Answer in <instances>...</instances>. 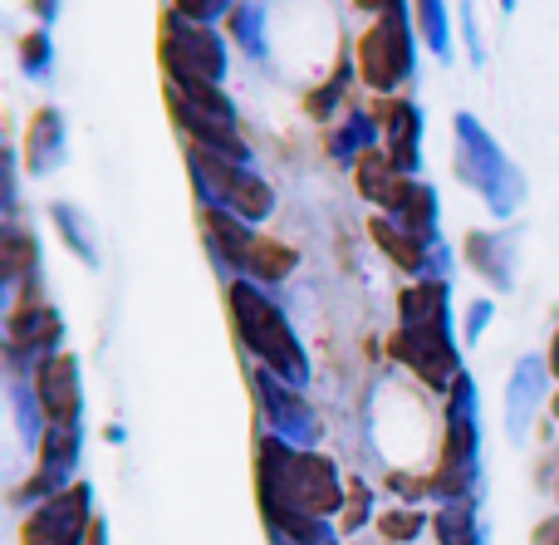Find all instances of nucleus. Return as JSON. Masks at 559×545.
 <instances>
[{
  "instance_id": "obj_16",
  "label": "nucleus",
  "mask_w": 559,
  "mask_h": 545,
  "mask_svg": "<svg viewBox=\"0 0 559 545\" xmlns=\"http://www.w3.org/2000/svg\"><path fill=\"white\" fill-rule=\"evenodd\" d=\"M348 84H354V59H338V69L324 79V84L314 88V94L305 98V108H309V118H334V114H344V94H348Z\"/></svg>"
},
{
  "instance_id": "obj_13",
  "label": "nucleus",
  "mask_w": 559,
  "mask_h": 545,
  "mask_svg": "<svg viewBox=\"0 0 559 545\" xmlns=\"http://www.w3.org/2000/svg\"><path fill=\"white\" fill-rule=\"evenodd\" d=\"M226 35L251 59H265V5L261 0H241V5L226 15Z\"/></svg>"
},
{
  "instance_id": "obj_10",
  "label": "nucleus",
  "mask_w": 559,
  "mask_h": 545,
  "mask_svg": "<svg viewBox=\"0 0 559 545\" xmlns=\"http://www.w3.org/2000/svg\"><path fill=\"white\" fill-rule=\"evenodd\" d=\"M373 138H378V118L368 114V108H344L338 123L329 128V153H334L338 163H358V157L373 147Z\"/></svg>"
},
{
  "instance_id": "obj_2",
  "label": "nucleus",
  "mask_w": 559,
  "mask_h": 545,
  "mask_svg": "<svg viewBox=\"0 0 559 545\" xmlns=\"http://www.w3.org/2000/svg\"><path fill=\"white\" fill-rule=\"evenodd\" d=\"M163 74L167 79H212L226 84V39L212 25H197V20L167 10L163 15Z\"/></svg>"
},
{
  "instance_id": "obj_4",
  "label": "nucleus",
  "mask_w": 559,
  "mask_h": 545,
  "mask_svg": "<svg viewBox=\"0 0 559 545\" xmlns=\"http://www.w3.org/2000/svg\"><path fill=\"white\" fill-rule=\"evenodd\" d=\"M231 305H236V324H241V340L251 344L261 359H271L280 374L289 379H305V354H299L295 334L285 330V320L251 291V285H236L231 291Z\"/></svg>"
},
{
  "instance_id": "obj_21",
  "label": "nucleus",
  "mask_w": 559,
  "mask_h": 545,
  "mask_svg": "<svg viewBox=\"0 0 559 545\" xmlns=\"http://www.w3.org/2000/svg\"><path fill=\"white\" fill-rule=\"evenodd\" d=\"M417 526H423V517H407V511H388V517H383V531H388V536H397V541L417 536Z\"/></svg>"
},
{
  "instance_id": "obj_3",
  "label": "nucleus",
  "mask_w": 559,
  "mask_h": 545,
  "mask_svg": "<svg viewBox=\"0 0 559 545\" xmlns=\"http://www.w3.org/2000/svg\"><path fill=\"white\" fill-rule=\"evenodd\" d=\"M187 163H192V177L212 202H226V212H236L241 222H261L275 206V192L251 173V167L222 163V157L202 153V147H187Z\"/></svg>"
},
{
  "instance_id": "obj_25",
  "label": "nucleus",
  "mask_w": 559,
  "mask_h": 545,
  "mask_svg": "<svg viewBox=\"0 0 559 545\" xmlns=\"http://www.w3.org/2000/svg\"><path fill=\"white\" fill-rule=\"evenodd\" d=\"M501 5H506V10H511V5H515V0H501Z\"/></svg>"
},
{
  "instance_id": "obj_22",
  "label": "nucleus",
  "mask_w": 559,
  "mask_h": 545,
  "mask_svg": "<svg viewBox=\"0 0 559 545\" xmlns=\"http://www.w3.org/2000/svg\"><path fill=\"white\" fill-rule=\"evenodd\" d=\"M29 10L39 15V29H49L55 25V10H59V0H29Z\"/></svg>"
},
{
  "instance_id": "obj_6",
  "label": "nucleus",
  "mask_w": 559,
  "mask_h": 545,
  "mask_svg": "<svg viewBox=\"0 0 559 545\" xmlns=\"http://www.w3.org/2000/svg\"><path fill=\"white\" fill-rule=\"evenodd\" d=\"M354 182H358V192H364L368 202L397 212V206H403V197H407V187H413V177L397 173L393 157H388L383 147H368V153L354 163Z\"/></svg>"
},
{
  "instance_id": "obj_11",
  "label": "nucleus",
  "mask_w": 559,
  "mask_h": 545,
  "mask_svg": "<svg viewBox=\"0 0 559 545\" xmlns=\"http://www.w3.org/2000/svg\"><path fill=\"white\" fill-rule=\"evenodd\" d=\"M29 167L35 173H49V167L64 157V118H59V108H39L35 123H29Z\"/></svg>"
},
{
  "instance_id": "obj_18",
  "label": "nucleus",
  "mask_w": 559,
  "mask_h": 545,
  "mask_svg": "<svg viewBox=\"0 0 559 545\" xmlns=\"http://www.w3.org/2000/svg\"><path fill=\"white\" fill-rule=\"evenodd\" d=\"M289 265H295V251L280 241H265V236H255L251 246V261H246V271H255L261 281H280V275H289Z\"/></svg>"
},
{
  "instance_id": "obj_19",
  "label": "nucleus",
  "mask_w": 559,
  "mask_h": 545,
  "mask_svg": "<svg viewBox=\"0 0 559 545\" xmlns=\"http://www.w3.org/2000/svg\"><path fill=\"white\" fill-rule=\"evenodd\" d=\"M49 59H55V45H49V29H29L25 39H20V69L25 74H45Z\"/></svg>"
},
{
  "instance_id": "obj_15",
  "label": "nucleus",
  "mask_w": 559,
  "mask_h": 545,
  "mask_svg": "<svg viewBox=\"0 0 559 545\" xmlns=\"http://www.w3.org/2000/svg\"><path fill=\"white\" fill-rule=\"evenodd\" d=\"M393 222L403 226V232H413L417 241H427V236H432V226H437V197H432V187H423V182L407 187V197H403V206L393 212Z\"/></svg>"
},
{
  "instance_id": "obj_8",
  "label": "nucleus",
  "mask_w": 559,
  "mask_h": 545,
  "mask_svg": "<svg viewBox=\"0 0 559 545\" xmlns=\"http://www.w3.org/2000/svg\"><path fill=\"white\" fill-rule=\"evenodd\" d=\"M84 501H88V491L79 487L69 497L39 507V517L29 521V545H74L79 526H84Z\"/></svg>"
},
{
  "instance_id": "obj_1",
  "label": "nucleus",
  "mask_w": 559,
  "mask_h": 545,
  "mask_svg": "<svg viewBox=\"0 0 559 545\" xmlns=\"http://www.w3.org/2000/svg\"><path fill=\"white\" fill-rule=\"evenodd\" d=\"M413 35H417V25H413L407 0H383L373 25L358 39V79H364L378 98H388L393 88H403L407 79H413V64H417Z\"/></svg>"
},
{
  "instance_id": "obj_7",
  "label": "nucleus",
  "mask_w": 559,
  "mask_h": 545,
  "mask_svg": "<svg viewBox=\"0 0 559 545\" xmlns=\"http://www.w3.org/2000/svg\"><path fill=\"white\" fill-rule=\"evenodd\" d=\"M456 138H462V173L472 177L476 187H486V192H491L496 177L506 173V157L496 153V143L486 138V128L476 123L472 114H456Z\"/></svg>"
},
{
  "instance_id": "obj_20",
  "label": "nucleus",
  "mask_w": 559,
  "mask_h": 545,
  "mask_svg": "<svg viewBox=\"0 0 559 545\" xmlns=\"http://www.w3.org/2000/svg\"><path fill=\"white\" fill-rule=\"evenodd\" d=\"M236 5H241V0H173L177 15L197 20V25H212V20H226Z\"/></svg>"
},
{
  "instance_id": "obj_12",
  "label": "nucleus",
  "mask_w": 559,
  "mask_h": 545,
  "mask_svg": "<svg viewBox=\"0 0 559 545\" xmlns=\"http://www.w3.org/2000/svg\"><path fill=\"white\" fill-rule=\"evenodd\" d=\"M206 232H212V246L226 256V261H236V265L251 261L255 232H246V222L236 212H226V206H212V212H206Z\"/></svg>"
},
{
  "instance_id": "obj_23",
  "label": "nucleus",
  "mask_w": 559,
  "mask_h": 545,
  "mask_svg": "<svg viewBox=\"0 0 559 545\" xmlns=\"http://www.w3.org/2000/svg\"><path fill=\"white\" fill-rule=\"evenodd\" d=\"M354 5L358 10H373V15H378V5H383V0H354Z\"/></svg>"
},
{
  "instance_id": "obj_14",
  "label": "nucleus",
  "mask_w": 559,
  "mask_h": 545,
  "mask_svg": "<svg viewBox=\"0 0 559 545\" xmlns=\"http://www.w3.org/2000/svg\"><path fill=\"white\" fill-rule=\"evenodd\" d=\"M413 25L432 45L437 59H452V15H447V0H413Z\"/></svg>"
},
{
  "instance_id": "obj_9",
  "label": "nucleus",
  "mask_w": 559,
  "mask_h": 545,
  "mask_svg": "<svg viewBox=\"0 0 559 545\" xmlns=\"http://www.w3.org/2000/svg\"><path fill=\"white\" fill-rule=\"evenodd\" d=\"M74 359L69 354H59L55 364H45V374H39V403H45V413L55 423H74L79 413V393H74Z\"/></svg>"
},
{
  "instance_id": "obj_24",
  "label": "nucleus",
  "mask_w": 559,
  "mask_h": 545,
  "mask_svg": "<svg viewBox=\"0 0 559 545\" xmlns=\"http://www.w3.org/2000/svg\"><path fill=\"white\" fill-rule=\"evenodd\" d=\"M550 364H555V374H559V334H555V354H550Z\"/></svg>"
},
{
  "instance_id": "obj_5",
  "label": "nucleus",
  "mask_w": 559,
  "mask_h": 545,
  "mask_svg": "<svg viewBox=\"0 0 559 545\" xmlns=\"http://www.w3.org/2000/svg\"><path fill=\"white\" fill-rule=\"evenodd\" d=\"M373 118H378V133H383V153L393 157L397 173H417V143H423V108L413 98H378L373 104Z\"/></svg>"
},
{
  "instance_id": "obj_17",
  "label": "nucleus",
  "mask_w": 559,
  "mask_h": 545,
  "mask_svg": "<svg viewBox=\"0 0 559 545\" xmlns=\"http://www.w3.org/2000/svg\"><path fill=\"white\" fill-rule=\"evenodd\" d=\"M373 236H378V246H383V251L403 265V271H423V241H417L413 232H403V226H393L388 216H378Z\"/></svg>"
},
{
  "instance_id": "obj_26",
  "label": "nucleus",
  "mask_w": 559,
  "mask_h": 545,
  "mask_svg": "<svg viewBox=\"0 0 559 545\" xmlns=\"http://www.w3.org/2000/svg\"><path fill=\"white\" fill-rule=\"evenodd\" d=\"M555 418H559V399H555Z\"/></svg>"
}]
</instances>
